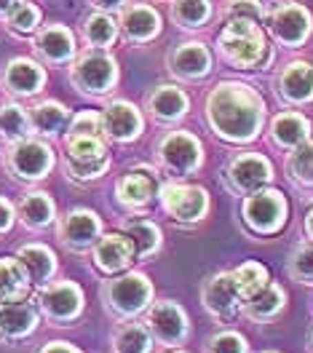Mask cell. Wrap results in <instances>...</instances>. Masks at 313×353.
Here are the masks:
<instances>
[{
	"label": "cell",
	"instance_id": "1",
	"mask_svg": "<svg viewBox=\"0 0 313 353\" xmlns=\"http://www.w3.org/2000/svg\"><path fill=\"white\" fill-rule=\"evenodd\" d=\"M206 118L217 137L228 142H252L265 121V105L254 88L220 83L206 99Z\"/></svg>",
	"mask_w": 313,
	"mask_h": 353
},
{
	"label": "cell",
	"instance_id": "2",
	"mask_svg": "<svg viewBox=\"0 0 313 353\" xmlns=\"http://www.w3.org/2000/svg\"><path fill=\"white\" fill-rule=\"evenodd\" d=\"M220 51L236 67H265L270 48L265 32L249 19H230L220 32Z\"/></svg>",
	"mask_w": 313,
	"mask_h": 353
},
{
	"label": "cell",
	"instance_id": "3",
	"mask_svg": "<svg viewBox=\"0 0 313 353\" xmlns=\"http://www.w3.org/2000/svg\"><path fill=\"white\" fill-rule=\"evenodd\" d=\"M105 303L118 319H134L153 303V284L142 273H126L108 281Z\"/></svg>",
	"mask_w": 313,
	"mask_h": 353
},
{
	"label": "cell",
	"instance_id": "4",
	"mask_svg": "<svg viewBox=\"0 0 313 353\" xmlns=\"http://www.w3.org/2000/svg\"><path fill=\"white\" fill-rule=\"evenodd\" d=\"M6 163H8V172L17 179L38 182L54 169V150L46 145L43 139L24 137L19 142H11Z\"/></svg>",
	"mask_w": 313,
	"mask_h": 353
},
{
	"label": "cell",
	"instance_id": "5",
	"mask_svg": "<svg viewBox=\"0 0 313 353\" xmlns=\"http://www.w3.org/2000/svg\"><path fill=\"white\" fill-rule=\"evenodd\" d=\"M244 222L260 236H270L279 233L287 222V199L279 190H257L252 196H246L244 206H241Z\"/></svg>",
	"mask_w": 313,
	"mask_h": 353
},
{
	"label": "cell",
	"instance_id": "6",
	"mask_svg": "<svg viewBox=\"0 0 313 353\" xmlns=\"http://www.w3.org/2000/svg\"><path fill=\"white\" fill-rule=\"evenodd\" d=\"M83 305H86L83 289L75 281H48L46 287H41V294H38V308L54 324L75 321L83 313Z\"/></svg>",
	"mask_w": 313,
	"mask_h": 353
},
{
	"label": "cell",
	"instance_id": "7",
	"mask_svg": "<svg viewBox=\"0 0 313 353\" xmlns=\"http://www.w3.org/2000/svg\"><path fill=\"white\" fill-rule=\"evenodd\" d=\"M158 161L172 176L193 174V172H199L203 161L201 142L188 132L166 134L158 145Z\"/></svg>",
	"mask_w": 313,
	"mask_h": 353
},
{
	"label": "cell",
	"instance_id": "8",
	"mask_svg": "<svg viewBox=\"0 0 313 353\" xmlns=\"http://www.w3.org/2000/svg\"><path fill=\"white\" fill-rule=\"evenodd\" d=\"M161 203L177 222H199L209 212V193L199 185L166 182L161 185Z\"/></svg>",
	"mask_w": 313,
	"mask_h": 353
},
{
	"label": "cell",
	"instance_id": "9",
	"mask_svg": "<svg viewBox=\"0 0 313 353\" xmlns=\"http://www.w3.org/2000/svg\"><path fill=\"white\" fill-rule=\"evenodd\" d=\"M148 330L153 334V340H158L166 348H177L188 340L190 334V319L182 310V305H177L174 300H161L156 303L150 313H148Z\"/></svg>",
	"mask_w": 313,
	"mask_h": 353
},
{
	"label": "cell",
	"instance_id": "10",
	"mask_svg": "<svg viewBox=\"0 0 313 353\" xmlns=\"http://www.w3.org/2000/svg\"><path fill=\"white\" fill-rule=\"evenodd\" d=\"M118 81V67L112 57L102 51H89L72 65V83L86 94H105Z\"/></svg>",
	"mask_w": 313,
	"mask_h": 353
},
{
	"label": "cell",
	"instance_id": "11",
	"mask_svg": "<svg viewBox=\"0 0 313 353\" xmlns=\"http://www.w3.org/2000/svg\"><path fill=\"white\" fill-rule=\"evenodd\" d=\"M228 179L233 185L236 193L241 196H252L263 188H268L273 179V166L268 158L257 153H241L239 158H233V163L228 166Z\"/></svg>",
	"mask_w": 313,
	"mask_h": 353
},
{
	"label": "cell",
	"instance_id": "12",
	"mask_svg": "<svg viewBox=\"0 0 313 353\" xmlns=\"http://www.w3.org/2000/svg\"><path fill=\"white\" fill-rule=\"evenodd\" d=\"M41 327V308L32 300L17 303H0V340L3 343H19Z\"/></svg>",
	"mask_w": 313,
	"mask_h": 353
},
{
	"label": "cell",
	"instance_id": "13",
	"mask_svg": "<svg viewBox=\"0 0 313 353\" xmlns=\"http://www.w3.org/2000/svg\"><path fill=\"white\" fill-rule=\"evenodd\" d=\"M201 300H203V308L209 310L214 319H220V321H230L239 313L241 303H244L241 294H239V289H236L233 273H228V270L212 276L203 284Z\"/></svg>",
	"mask_w": 313,
	"mask_h": 353
},
{
	"label": "cell",
	"instance_id": "14",
	"mask_svg": "<svg viewBox=\"0 0 313 353\" xmlns=\"http://www.w3.org/2000/svg\"><path fill=\"white\" fill-rule=\"evenodd\" d=\"M99 233H102V220L89 209H72L59 222V239L68 249L75 252L94 246L99 241Z\"/></svg>",
	"mask_w": 313,
	"mask_h": 353
},
{
	"label": "cell",
	"instance_id": "15",
	"mask_svg": "<svg viewBox=\"0 0 313 353\" xmlns=\"http://www.w3.org/2000/svg\"><path fill=\"white\" fill-rule=\"evenodd\" d=\"M145 129V121L132 102L115 99L102 110V132L115 142H132Z\"/></svg>",
	"mask_w": 313,
	"mask_h": 353
},
{
	"label": "cell",
	"instance_id": "16",
	"mask_svg": "<svg viewBox=\"0 0 313 353\" xmlns=\"http://www.w3.org/2000/svg\"><path fill=\"white\" fill-rule=\"evenodd\" d=\"M94 265L97 270L102 273H121L123 268L134 263V243L132 239L123 233H108V236H99V241L94 243Z\"/></svg>",
	"mask_w": 313,
	"mask_h": 353
},
{
	"label": "cell",
	"instance_id": "17",
	"mask_svg": "<svg viewBox=\"0 0 313 353\" xmlns=\"http://www.w3.org/2000/svg\"><path fill=\"white\" fill-rule=\"evenodd\" d=\"M270 30H273V38L284 46H300L308 32H311V14L303 8V6H281L273 17H270Z\"/></svg>",
	"mask_w": 313,
	"mask_h": 353
},
{
	"label": "cell",
	"instance_id": "18",
	"mask_svg": "<svg viewBox=\"0 0 313 353\" xmlns=\"http://www.w3.org/2000/svg\"><path fill=\"white\" fill-rule=\"evenodd\" d=\"M46 83V72L43 67L38 65V62H32V59H11L6 70H3V86L8 88L11 94H17V97H32V94H38Z\"/></svg>",
	"mask_w": 313,
	"mask_h": 353
},
{
	"label": "cell",
	"instance_id": "19",
	"mask_svg": "<svg viewBox=\"0 0 313 353\" xmlns=\"http://www.w3.org/2000/svg\"><path fill=\"white\" fill-rule=\"evenodd\" d=\"M156 176L150 169H134L126 176L118 179L115 185V193H118V201L129 209H139V206H148L150 199L156 196Z\"/></svg>",
	"mask_w": 313,
	"mask_h": 353
},
{
	"label": "cell",
	"instance_id": "20",
	"mask_svg": "<svg viewBox=\"0 0 313 353\" xmlns=\"http://www.w3.org/2000/svg\"><path fill=\"white\" fill-rule=\"evenodd\" d=\"M17 257L24 265L32 287H46L57 276V254L43 243H24Z\"/></svg>",
	"mask_w": 313,
	"mask_h": 353
},
{
	"label": "cell",
	"instance_id": "21",
	"mask_svg": "<svg viewBox=\"0 0 313 353\" xmlns=\"http://www.w3.org/2000/svg\"><path fill=\"white\" fill-rule=\"evenodd\" d=\"M35 48L38 54L43 57L46 62L51 65H62L68 62L70 57L75 54V41H72V32L62 24H48L38 32L35 38Z\"/></svg>",
	"mask_w": 313,
	"mask_h": 353
},
{
	"label": "cell",
	"instance_id": "22",
	"mask_svg": "<svg viewBox=\"0 0 313 353\" xmlns=\"http://www.w3.org/2000/svg\"><path fill=\"white\" fill-rule=\"evenodd\" d=\"M279 91L287 102L303 105L313 99V67L308 62H292L279 78Z\"/></svg>",
	"mask_w": 313,
	"mask_h": 353
},
{
	"label": "cell",
	"instance_id": "23",
	"mask_svg": "<svg viewBox=\"0 0 313 353\" xmlns=\"http://www.w3.org/2000/svg\"><path fill=\"white\" fill-rule=\"evenodd\" d=\"M17 217L32 230H43V228H48L51 222L57 220L54 199L43 190H32V193L22 196L19 206H17Z\"/></svg>",
	"mask_w": 313,
	"mask_h": 353
},
{
	"label": "cell",
	"instance_id": "24",
	"mask_svg": "<svg viewBox=\"0 0 313 353\" xmlns=\"http://www.w3.org/2000/svg\"><path fill=\"white\" fill-rule=\"evenodd\" d=\"M30 276L19 263V257H0V303L27 300L30 294Z\"/></svg>",
	"mask_w": 313,
	"mask_h": 353
},
{
	"label": "cell",
	"instance_id": "25",
	"mask_svg": "<svg viewBox=\"0 0 313 353\" xmlns=\"http://www.w3.org/2000/svg\"><path fill=\"white\" fill-rule=\"evenodd\" d=\"M270 134L276 139L279 148H287V150H294L297 145H303L311 134V123L305 115L300 112H281L273 118L270 123Z\"/></svg>",
	"mask_w": 313,
	"mask_h": 353
},
{
	"label": "cell",
	"instance_id": "26",
	"mask_svg": "<svg viewBox=\"0 0 313 353\" xmlns=\"http://www.w3.org/2000/svg\"><path fill=\"white\" fill-rule=\"evenodd\" d=\"M172 67L179 78H203L212 70V54L201 43H185L174 51Z\"/></svg>",
	"mask_w": 313,
	"mask_h": 353
},
{
	"label": "cell",
	"instance_id": "27",
	"mask_svg": "<svg viewBox=\"0 0 313 353\" xmlns=\"http://www.w3.org/2000/svg\"><path fill=\"white\" fill-rule=\"evenodd\" d=\"M284 303H287V294H284V289L279 287V284H265V287L260 289L254 297H249L244 303V313L252 319V321H270V319H276L281 308H284Z\"/></svg>",
	"mask_w": 313,
	"mask_h": 353
},
{
	"label": "cell",
	"instance_id": "28",
	"mask_svg": "<svg viewBox=\"0 0 313 353\" xmlns=\"http://www.w3.org/2000/svg\"><path fill=\"white\" fill-rule=\"evenodd\" d=\"M148 108H150V112L156 115L158 121H179L190 108V99L177 86H158L150 94Z\"/></svg>",
	"mask_w": 313,
	"mask_h": 353
},
{
	"label": "cell",
	"instance_id": "29",
	"mask_svg": "<svg viewBox=\"0 0 313 353\" xmlns=\"http://www.w3.org/2000/svg\"><path fill=\"white\" fill-rule=\"evenodd\" d=\"M70 121V110L62 102H54V99H46L41 105H35L30 110V126L32 132L43 134V137H54L59 134Z\"/></svg>",
	"mask_w": 313,
	"mask_h": 353
},
{
	"label": "cell",
	"instance_id": "30",
	"mask_svg": "<svg viewBox=\"0 0 313 353\" xmlns=\"http://www.w3.org/2000/svg\"><path fill=\"white\" fill-rule=\"evenodd\" d=\"M110 343L115 353H150L156 340L148 330V324L129 321V324H121L118 330L112 332Z\"/></svg>",
	"mask_w": 313,
	"mask_h": 353
},
{
	"label": "cell",
	"instance_id": "31",
	"mask_svg": "<svg viewBox=\"0 0 313 353\" xmlns=\"http://www.w3.org/2000/svg\"><path fill=\"white\" fill-rule=\"evenodd\" d=\"M123 32H126V38L129 41H150V38H156L158 27V14L150 8V6H134V8H129L126 14H123Z\"/></svg>",
	"mask_w": 313,
	"mask_h": 353
},
{
	"label": "cell",
	"instance_id": "32",
	"mask_svg": "<svg viewBox=\"0 0 313 353\" xmlns=\"http://www.w3.org/2000/svg\"><path fill=\"white\" fill-rule=\"evenodd\" d=\"M30 112L17 102H0V137L6 142H19L30 137Z\"/></svg>",
	"mask_w": 313,
	"mask_h": 353
},
{
	"label": "cell",
	"instance_id": "33",
	"mask_svg": "<svg viewBox=\"0 0 313 353\" xmlns=\"http://www.w3.org/2000/svg\"><path fill=\"white\" fill-rule=\"evenodd\" d=\"M123 233L134 243L137 257H150V254H156L158 246H161V230L150 220H129L126 228H123Z\"/></svg>",
	"mask_w": 313,
	"mask_h": 353
},
{
	"label": "cell",
	"instance_id": "34",
	"mask_svg": "<svg viewBox=\"0 0 313 353\" xmlns=\"http://www.w3.org/2000/svg\"><path fill=\"white\" fill-rule=\"evenodd\" d=\"M233 273V281H236V289H239V294H241V300H249V297H254L260 289L268 284V268L263 263H254V260H249V263L239 265L236 270H230Z\"/></svg>",
	"mask_w": 313,
	"mask_h": 353
},
{
	"label": "cell",
	"instance_id": "35",
	"mask_svg": "<svg viewBox=\"0 0 313 353\" xmlns=\"http://www.w3.org/2000/svg\"><path fill=\"white\" fill-rule=\"evenodd\" d=\"M65 148H68L65 155L72 161H105V158H110L102 137H65Z\"/></svg>",
	"mask_w": 313,
	"mask_h": 353
},
{
	"label": "cell",
	"instance_id": "36",
	"mask_svg": "<svg viewBox=\"0 0 313 353\" xmlns=\"http://www.w3.org/2000/svg\"><path fill=\"white\" fill-rule=\"evenodd\" d=\"M287 172L292 179L303 182V185H313V142H303L297 145L287 158Z\"/></svg>",
	"mask_w": 313,
	"mask_h": 353
},
{
	"label": "cell",
	"instance_id": "37",
	"mask_svg": "<svg viewBox=\"0 0 313 353\" xmlns=\"http://www.w3.org/2000/svg\"><path fill=\"white\" fill-rule=\"evenodd\" d=\"M172 14L182 27H201L212 14V6L209 0H174Z\"/></svg>",
	"mask_w": 313,
	"mask_h": 353
},
{
	"label": "cell",
	"instance_id": "38",
	"mask_svg": "<svg viewBox=\"0 0 313 353\" xmlns=\"http://www.w3.org/2000/svg\"><path fill=\"white\" fill-rule=\"evenodd\" d=\"M8 27L14 30V32H32L38 22H41V8L38 6H32V3H14L11 8H8Z\"/></svg>",
	"mask_w": 313,
	"mask_h": 353
},
{
	"label": "cell",
	"instance_id": "39",
	"mask_svg": "<svg viewBox=\"0 0 313 353\" xmlns=\"http://www.w3.org/2000/svg\"><path fill=\"white\" fill-rule=\"evenodd\" d=\"M83 32H86V41L91 46H110L115 41V35H118L115 22H112L110 17H105V14L89 17L86 24H83Z\"/></svg>",
	"mask_w": 313,
	"mask_h": 353
},
{
	"label": "cell",
	"instance_id": "40",
	"mask_svg": "<svg viewBox=\"0 0 313 353\" xmlns=\"http://www.w3.org/2000/svg\"><path fill=\"white\" fill-rule=\"evenodd\" d=\"M108 169H110V158H105V161H72V158L65 155V172H68V176L78 179V182L99 179Z\"/></svg>",
	"mask_w": 313,
	"mask_h": 353
},
{
	"label": "cell",
	"instance_id": "41",
	"mask_svg": "<svg viewBox=\"0 0 313 353\" xmlns=\"http://www.w3.org/2000/svg\"><path fill=\"white\" fill-rule=\"evenodd\" d=\"M206 353H249V345H246V337L241 332L225 330V332H217L209 340Z\"/></svg>",
	"mask_w": 313,
	"mask_h": 353
},
{
	"label": "cell",
	"instance_id": "42",
	"mask_svg": "<svg viewBox=\"0 0 313 353\" xmlns=\"http://www.w3.org/2000/svg\"><path fill=\"white\" fill-rule=\"evenodd\" d=\"M290 273L303 281V284H311L313 281V243H303L294 249V254L290 257Z\"/></svg>",
	"mask_w": 313,
	"mask_h": 353
},
{
	"label": "cell",
	"instance_id": "43",
	"mask_svg": "<svg viewBox=\"0 0 313 353\" xmlns=\"http://www.w3.org/2000/svg\"><path fill=\"white\" fill-rule=\"evenodd\" d=\"M102 112L83 110L70 121L68 137H102Z\"/></svg>",
	"mask_w": 313,
	"mask_h": 353
},
{
	"label": "cell",
	"instance_id": "44",
	"mask_svg": "<svg viewBox=\"0 0 313 353\" xmlns=\"http://www.w3.org/2000/svg\"><path fill=\"white\" fill-rule=\"evenodd\" d=\"M225 14L230 19H249V22H257L263 17V8L257 0H230V6L225 8Z\"/></svg>",
	"mask_w": 313,
	"mask_h": 353
},
{
	"label": "cell",
	"instance_id": "45",
	"mask_svg": "<svg viewBox=\"0 0 313 353\" xmlns=\"http://www.w3.org/2000/svg\"><path fill=\"white\" fill-rule=\"evenodd\" d=\"M14 220H17V209L11 206V201H6L0 196V236L14 228Z\"/></svg>",
	"mask_w": 313,
	"mask_h": 353
},
{
	"label": "cell",
	"instance_id": "46",
	"mask_svg": "<svg viewBox=\"0 0 313 353\" xmlns=\"http://www.w3.org/2000/svg\"><path fill=\"white\" fill-rule=\"evenodd\" d=\"M38 353H83L78 345H72L68 340H51V343H46L38 348Z\"/></svg>",
	"mask_w": 313,
	"mask_h": 353
},
{
	"label": "cell",
	"instance_id": "47",
	"mask_svg": "<svg viewBox=\"0 0 313 353\" xmlns=\"http://www.w3.org/2000/svg\"><path fill=\"white\" fill-rule=\"evenodd\" d=\"M126 0H94L97 8H121Z\"/></svg>",
	"mask_w": 313,
	"mask_h": 353
},
{
	"label": "cell",
	"instance_id": "48",
	"mask_svg": "<svg viewBox=\"0 0 313 353\" xmlns=\"http://www.w3.org/2000/svg\"><path fill=\"white\" fill-rule=\"evenodd\" d=\"M305 233L313 239V209L308 212V217H305Z\"/></svg>",
	"mask_w": 313,
	"mask_h": 353
},
{
	"label": "cell",
	"instance_id": "49",
	"mask_svg": "<svg viewBox=\"0 0 313 353\" xmlns=\"http://www.w3.org/2000/svg\"><path fill=\"white\" fill-rule=\"evenodd\" d=\"M311 351H313V332H311Z\"/></svg>",
	"mask_w": 313,
	"mask_h": 353
},
{
	"label": "cell",
	"instance_id": "50",
	"mask_svg": "<svg viewBox=\"0 0 313 353\" xmlns=\"http://www.w3.org/2000/svg\"><path fill=\"white\" fill-rule=\"evenodd\" d=\"M166 353H185V351H166Z\"/></svg>",
	"mask_w": 313,
	"mask_h": 353
},
{
	"label": "cell",
	"instance_id": "51",
	"mask_svg": "<svg viewBox=\"0 0 313 353\" xmlns=\"http://www.w3.org/2000/svg\"><path fill=\"white\" fill-rule=\"evenodd\" d=\"M263 353H279V351H263Z\"/></svg>",
	"mask_w": 313,
	"mask_h": 353
}]
</instances>
